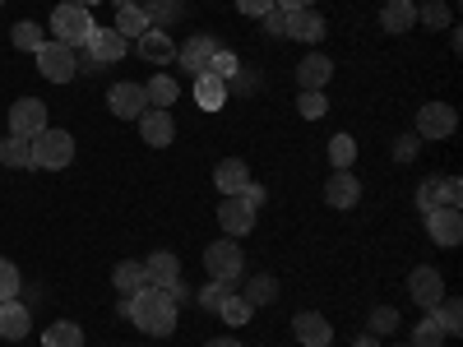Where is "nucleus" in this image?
I'll list each match as a JSON object with an SVG mask.
<instances>
[{
	"mask_svg": "<svg viewBox=\"0 0 463 347\" xmlns=\"http://www.w3.org/2000/svg\"><path fill=\"white\" fill-rule=\"evenodd\" d=\"M121 315L126 320H135L148 338H167V333H176V315H181V305L172 301V292H163V287H139L135 296H126L121 301Z\"/></svg>",
	"mask_w": 463,
	"mask_h": 347,
	"instance_id": "nucleus-1",
	"label": "nucleus"
},
{
	"mask_svg": "<svg viewBox=\"0 0 463 347\" xmlns=\"http://www.w3.org/2000/svg\"><path fill=\"white\" fill-rule=\"evenodd\" d=\"M74 163V135L70 130H43L33 139V167H43V172H65Z\"/></svg>",
	"mask_w": 463,
	"mask_h": 347,
	"instance_id": "nucleus-2",
	"label": "nucleus"
},
{
	"mask_svg": "<svg viewBox=\"0 0 463 347\" xmlns=\"http://www.w3.org/2000/svg\"><path fill=\"white\" fill-rule=\"evenodd\" d=\"M89 33H93V19H89L84 5H74V0H61V5L52 10V37H56V42H65V47L80 52V47L89 42Z\"/></svg>",
	"mask_w": 463,
	"mask_h": 347,
	"instance_id": "nucleus-3",
	"label": "nucleus"
},
{
	"mask_svg": "<svg viewBox=\"0 0 463 347\" xmlns=\"http://www.w3.org/2000/svg\"><path fill=\"white\" fill-rule=\"evenodd\" d=\"M33 61H37V70H43V80H52V84H70L74 74H80V61H74V47H65V42H43L33 52Z\"/></svg>",
	"mask_w": 463,
	"mask_h": 347,
	"instance_id": "nucleus-4",
	"label": "nucleus"
},
{
	"mask_svg": "<svg viewBox=\"0 0 463 347\" xmlns=\"http://www.w3.org/2000/svg\"><path fill=\"white\" fill-rule=\"evenodd\" d=\"M204 268H209L218 283H241V274H246V255H241V246L232 241V237H222V241H213V246L204 250Z\"/></svg>",
	"mask_w": 463,
	"mask_h": 347,
	"instance_id": "nucleus-5",
	"label": "nucleus"
},
{
	"mask_svg": "<svg viewBox=\"0 0 463 347\" xmlns=\"http://www.w3.org/2000/svg\"><path fill=\"white\" fill-rule=\"evenodd\" d=\"M463 204V181L458 176H427L417 185V209L431 213V209H458Z\"/></svg>",
	"mask_w": 463,
	"mask_h": 347,
	"instance_id": "nucleus-6",
	"label": "nucleus"
},
{
	"mask_svg": "<svg viewBox=\"0 0 463 347\" xmlns=\"http://www.w3.org/2000/svg\"><path fill=\"white\" fill-rule=\"evenodd\" d=\"M43 130H47V102H43V98H19V102H10V135L37 139Z\"/></svg>",
	"mask_w": 463,
	"mask_h": 347,
	"instance_id": "nucleus-7",
	"label": "nucleus"
},
{
	"mask_svg": "<svg viewBox=\"0 0 463 347\" xmlns=\"http://www.w3.org/2000/svg\"><path fill=\"white\" fill-rule=\"evenodd\" d=\"M458 130V111L449 102H427L417 111V139H449Z\"/></svg>",
	"mask_w": 463,
	"mask_h": 347,
	"instance_id": "nucleus-8",
	"label": "nucleus"
},
{
	"mask_svg": "<svg viewBox=\"0 0 463 347\" xmlns=\"http://www.w3.org/2000/svg\"><path fill=\"white\" fill-rule=\"evenodd\" d=\"M255 218H260V209H250L241 195H227V200L218 204V227L227 231L232 241H237V237H250V231H255Z\"/></svg>",
	"mask_w": 463,
	"mask_h": 347,
	"instance_id": "nucleus-9",
	"label": "nucleus"
},
{
	"mask_svg": "<svg viewBox=\"0 0 463 347\" xmlns=\"http://www.w3.org/2000/svg\"><path fill=\"white\" fill-rule=\"evenodd\" d=\"M421 222H427V237L445 250H454L463 241V213L458 209H431V213H421Z\"/></svg>",
	"mask_w": 463,
	"mask_h": 347,
	"instance_id": "nucleus-10",
	"label": "nucleus"
},
{
	"mask_svg": "<svg viewBox=\"0 0 463 347\" xmlns=\"http://www.w3.org/2000/svg\"><path fill=\"white\" fill-rule=\"evenodd\" d=\"M213 52H218V37L195 33V37H185V42L176 47V65H181L185 74H204L209 61H213Z\"/></svg>",
	"mask_w": 463,
	"mask_h": 347,
	"instance_id": "nucleus-11",
	"label": "nucleus"
},
{
	"mask_svg": "<svg viewBox=\"0 0 463 347\" xmlns=\"http://www.w3.org/2000/svg\"><path fill=\"white\" fill-rule=\"evenodd\" d=\"M84 52L98 61V65H116L126 52H130V42L116 28H102V23H93V33H89V42H84Z\"/></svg>",
	"mask_w": 463,
	"mask_h": 347,
	"instance_id": "nucleus-12",
	"label": "nucleus"
},
{
	"mask_svg": "<svg viewBox=\"0 0 463 347\" xmlns=\"http://www.w3.org/2000/svg\"><path fill=\"white\" fill-rule=\"evenodd\" d=\"M408 292H412V301L421 305V311H436V301L445 296V278L436 274V268L431 264H421V268H412V274H408Z\"/></svg>",
	"mask_w": 463,
	"mask_h": 347,
	"instance_id": "nucleus-13",
	"label": "nucleus"
},
{
	"mask_svg": "<svg viewBox=\"0 0 463 347\" xmlns=\"http://www.w3.org/2000/svg\"><path fill=\"white\" fill-rule=\"evenodd\" d=\"M325 204L329 209H357L362 204V176H353V172H334V176H325Z\"/></svg>",
	"mask_w": 463,
	"mask_h": 347,
	"instance_id": "nucleus-14",
	"label": "nucleus"
},
{
	"mask_svg": "<svg viewBox=\"0 0 463 347\" xmlns=\"http://www.w3.org/2000/svg\"><path fill=\"white\" fill-rule=\"evenodd\" d=\"M107 107H111V116H121V121H139V116L148 111L144 84H111V93H107Z\"/></svg>",
	"mask_w": 463,
	"mask_h": 347,
	"instance_id": "nucleus-15",
	"label": "nucleus"
},
{
	"mask_svg": "<svg viewBox=\"0 0 463 347\" xmlns=\"http://www.w3.org/2000/svg\"><path fill=\"white\" fill-rule=\"evenodd\" d=\"M139 135H144V144H148V148H167V144L176 139V121H172V111L148 107V111L139 116Z\"/></svg>",
	"mask_w": 463,
	"mask_h": 347,
	"instance_id": "nucleus-16",
	"label": "nucleus"
},
{
	"mask_svg": "<svg viewBox=\"0 0 463 347\" xmlns=\"http://www.w3.org/2000/svg\"><path fill=\"white\" fill-rule=\"evenodd\" d=\"M144 278H148V287H172L176 278H181V259L172 255V250H153L148 259H144Z\"/></svg>",
	"mask_w": 463,
	"mask_h": 347,
	"instance_id": "nucleus-17",
	"label": "nucleus"
},
{
	"mask_svg": "<svg viewBox=\"0 0 463 347\" xmlns=\"http://www.w3.org/2000/svg\"><path fill=\"white\" fill-rule=\"evenodd\" d=\"M325 33H329V23L320 10H288V37H297V42H320Z\"/></svg>",
	"mask_w": 463,
	"mask_h": 347,
	"instance_id": "nucleus-18",
	"label": "nucleus"
},
{
	"mask_svg": "<svg viewBox=\"0 0 463 347\" xmlns=\"http://www.w3.org/2000/svg\"><path fill=\"white\" fill-rule=\"evenodd\" d=\"M28 329H33V320H28V305L14 296V301H0V338H10V342H19V338H28Z\"/></svg>",
	"mask_w": 463,
	"mask_h": 347,
	"instance_id": "nucleus-19",
	"label": "nucleus"
},
{
	"mask_svg": "<svg viewBox=\"0 0 463 347\" xmlns=\"http://www.w3.org/2000/svg\"><path fill=\"white\" fill-rule=\"evenodd\" d=\"M292 333H297L306 347H320V342H329V338H334V324H329L320 311H301V315L292 320Z\"/></svg>",
	"mask_w": 463,
	"mask_h": 347,
	"instance_id": "nucleus-20",
	"label": "nucleus"
},
{
	"mask_svg": "<svg viewBox=\"0 0 463 347\" xmlns=\"http://www.w3.org/2000/svg\"><path fill=\"white\" fill-rule=\"evenodd\" d=\"M213 185L222 190V195H241V190L250 185V167H246L241 158H222V163L213 167Z\"/></svg>",
	"mask_w": 463,
	"mask_h": 347,
	"instance_id": "nucleus-21",
	"label": "nucleus"
},
{
	"mask_svg": "<svg viewBox=\"0 0 463 347\" xmlns=\"http://www.w3.org/2000/svg\"><path fill=\"white\" fill-rule=\"evenodd\" d=\"M139 61H148V65H167V61H176V42H172L163 28H148V33L139 37Z\"/></svg>",
	"mask_w": 463,
	"mask_h": 347,
	"instance_id": "nucleus-22",
	"label": "nucleus"
},
{
	"mask_svg": "<svg viewBox=\"0 0 463 347\" xmlns=\"http://www.w3.org/2000/svg\"><path fill=\"white\" fill-rule=\"evenodd\" d=\"M329 80H334V61L320 56V52H311V56L297 65V84H301V93H306V89H325Z\"/></svg>",
	"mask_w": 463,
	"mask_h": 347,
	"instance_id": "nucleus-23",
	"label": "nucleus"
},
{
	"mask_svg": "<svg viewBox=\"0 0 463 347\" xmlns=\"http://www.w3.org/2000/svg\"><path fill=\"white\" fill-rule=\"evenodd\" d=\"M195 102L204 111H222L227 107V80H218V74H195Z\"/></svg>",
	"mask_w": 463,
	"mask_h": 347,
	"instance_id": "nucleus-24",
	"label": "nucleus"
},
{
	"mask_svg": "<svg viewBox=\"0 0 463 347\" xmlns=\"http://www.w3.org/2000/svg\"><path fill=\"white\" fill-rule=\"evenodd\" d=\"M417 23V5L412 0H390V5L380 10V28L384 33H408Z\"/></svg>",
	"mask_w": 463,
	"mask_h": 347,
	"instance_id": "nucleus-25",
	"label": "nucleus"
},
{
	"mask_svg": "<svg viewBox=\"0 0 463 347\" xmlns=\"http://www.w3.org/2000/svg\"><path fill=\"white\" fill-rule=\"evenodd\" d=\"M144 19H148V28H172L181 14H185V0H144Z\"/></svg>",
	"mask_w": 463,
	"mask_h": 347,
	"instance_id": "nucleus-26",
	"label": "nucleus"
},
{
	"mask_svg": "<svg viewBox=\"0 0 463 347\" xmlns=\"http://www.w3.org/2000/svg\"><path fill=\"white\" fill-rule=\"evenodd\" d=\"M144 98H148V107H172V102H181V84L172 80V74H153V80L144 84Z\"/></svg>",
	"mask_w": 463,
	"mask_h": 347,
	"instance_id": "nucleus-27",
	"label": "nucleus"
},
{
	"mask_svg": "<svg viewBox=\"0 0 463 347\" xmlns=\"http://www.w3.org/2000/svg\"><path fill=\"white\" fill-rule=\"evenodd\" d=\"M0 167H33V139H24V135L0 139Z\"/></svg>",
	"mask_w": 463,
	"mask_h": 347,
	"instance_id": "nucleus-28",
	"label": "nucleus"
},
{
	"mask_svg": "<svg viewBox=\"0 0 463 347\" xmlns=\"http://www.w3.org/2000/svg\"><path fill=\"white\" fill-rule=\"evenodd\" d=\"M111 283H116V292H121V296H135L139 287H148L144 264L139 259H121V264H116V274H111Z\"/></svg>",
	"mask_w": 463,
	"mask_h": 347,
	"instance_id": "nucleus-29",
	"label": "nucleus"
},
{
	"mask_svg": "<svg viewBox=\"0 0 463 347\" xmlns=\"http://www.w3.org/2000/svg\"><path fill=\"white\" fill-rule=\"evenodd\" d=\"M431 320L445 329V338L463 333V301H458V296H440V301H436V311H431Z\"/></svg>",
	"mask_w": 463,
	"mask_h": 347,
	"instance_id": "nucleus-30",
	"label": "nucleus"
},
{
	"mask_svg": "<svg viewBox=\"0 0 463 347\" xmlns=\"http://www.w3.org/2000/svg\"><path fill=\"white\" fill-rule=\"evenodd\" d=\"M43 347H84V329L74 320H56V324H47Z\"/></svg>",
	"mask_w": 463,
	"mask_h": 347,
	"instance_id": "nucleus-31",
	"label": "nucleus"
},
{
	"mask_svg": "<svg viewBox=\"0 0 463 347\" xmlns=\"http://www.w3.org/2000/svg\"><path fill=\"white\" fill-rule=\"evenodd\" d=\"M116 33L126 37V42H139V37L148 33V19H144V10L139 5H126V10H116V23H111Z\"/></svg>",
	"mask_w": 463,
	"mask_h": 347,
	"instance_id": "nucleus-32",
	"label": "nucleus"
},
{
	"mask_svg": "<svg viewBox=\"0 0 463 347\" xmlns=\"http://www.w3.org/2000/svg\"><path fill=\"white\" fill-rule=\"evenodd\" d=\"M241 296H246L250 305H269V301H279V278H274V274H255V278L241 287Z\"/></svg>",
	"mask_w": 463,
	"mask_h": 347,
	"instance_id": "nucleus-33",
	"label": "nucleus"
},
{
	"mask_svg": "<svg viewBox=\"0 0 463 347\" xmlns=\"http://www.w3.org/2000/svg\"><path fill=\"white\" fill-rule=\"evenodd\" d=\"M250 311H255V305H250V301H246L241 292H227V301L218 305L213 315H218L222 324H250Z\"/></svg>",
	"mask_w": 463,
	"mask_h": 347,
	"instance_id": "nucleus-34",
	"label": "nucleus"
},
{
	"mask_svg": "<svg viewBox=\"0 0 463 347\" xmlns=\"http://www.w3.org/2000/svg\"><path fill=\"white\" fill-rule=\"evenodd\" d=\"M353 158H357V139H353V135H334V139H329V163H334V172H347V167H353Z\"/></svg>",
	"mask_w": 463,
	"mask_h": 347,
	"instance_id": "nucleus-35",
	"label": "nucleus"
},
{
	"mask_svg": "<svg viewBox=\"0 0 463 347\" xmlns=\"http://www.w3.org/2000/svg\"><path fill=\"white\" fill-rule=\"evenodd\" d=\"M10 42H14L19 52H37V47L47 42V37H43V28H37L33 19H19V23L10 28Z\"/></svg>",
	"mask_w": 463,
	"mask_h": 347,
	"instance_id": "nucleus-36",
	"label": "nucleus"
},
{
	"mask_svg": "<svg viewBox=\"0 0 463 347\" xmlns=\"http://www.w3.org/2000/svg\"><path fill=\"white\" fill-rule=\"evenodd\" d=\"M417 23H427V28H449L454 14H449L445 0H427V5H417Z\"/></svg>",
	"mask_w": 463,
	"mask_h": 347,
	"instance_id": "nucleus-37",
	"label": "nucleus"
},
{
	"mask_svg": "<svg viewBox=\"0 0 463 347\" xmlns=\"http://www.w3.org/2000/svg\"><path fill=\"white\" fill-rule=\"evenodd\" d=\"M408 347H445V329L427 315L417 329H412V338H408Z\"/></svg>",
	"mask_w": 463,
	"mask_h": 347,
	"instance_id": "nucleus-38",
	"label": "nucleus"
},
{
	"mask_svg": "<svg viewBox=\"0 0 463 347\" xmlns=\"http://www.w3.org/2000/svg\"><path fill=\"white\" fill-rule=\"evenodd\" d=\"M297 111L306 116V121H320V116L329 111V98H325V89H306V93L297 98Z\"/></svg>",
	"mask_w": 463,
	"mask_h": 347,
	"instance_id": "nucleus-39",
	"label": "nucleus"
},
{
	"mask_svg": "<svg viewBox=\"0 0 463 347\" xmlns=\"http://www.w3.org/2000/svg\"><path fill=\"white\" fill-rule=\"evenodd\" d=\"M366 324H371V333H375V338H384V333H394L403 320H399V311H394V305H375Z\"/></svg>",
	"mask_w": 463,
	"mask_h": 347,
	"instance_id": "nucleus-40",
	"label": "nucleus"
},
{
	"mask_svg": "<svg viewBox=\"0 0 463 347\" xmlns=\"http://www.w3.org/2000/svg\"><path fill=\"white\" fill-rule=\"evenodd\" d=\"M237 70H241V61L232 56L227 47H218V52H213V61H209V74H218V80H232Z\"/></svg>",
	"mask_w": 463,
	"mask_h": 347,
	"instance_id": "nucleus-41",
	"label": "nucleus"
},
{
	"mask_svg": "<svg viewBox=\"0 0 463 347\" xmlns=\"http://www.w3.org/2000/svg\"><path fill=\"white\" fill-rule=\"evenodd\" d=\"M14 296H19V268L0 259V301H14Z\"/></svg>",
	"mask_w": 463,
	"mask_h": 347,
	"instance_id": "nucleus-42",
	"label": "nucleus"
},
{
	"mask_svg": "<svg viewBox=\"0 0 463 347\" xmlns=\"http://www.w3.org/2000/svg\"><path fill=\"white\" fill-rule=\"evenodd\" d=\"M227 292H232V283H209V287H200V305H204V311H218V305L227 301Z\"/></svg>",
	"mask_w": 463,
	"mask_h": 347,
	"instance_id": "nucleus-43",
	"label": "nucleus"
},
{
	"mask_svg": "<svg viewBox=\"0 0 463 347\" xmlns=\"http://www.w3.org/2000/svg\"><path fill=\"white\" fill-rule=\"evenodd\" d=\"M264 33H274V37H288V10H279V5L269 10V14H264Z\"/></svg>",
	"mask_w": 463,
	"mask_h": 347,
	"instance_id": "nucleus-44",
	"label": "nucleus"
},
{
	"mask_svg": "<svg viewBox=\"0 0 463 347\" xmlns=\"http://www.w3.org/2000/svg\"><path fill=\"white\" fill-rule=\"evenodd\" d=\"M417 148H421V139H417V135H399L394 158H399V163H412V158H417Z\"/></svg>",
	"mask_w": 463,
	"mask_h": 347,
	"instance_id": "nucleus-45",
	"label": "nucleus"
},
{
	"mask_svg": "<svg viewBox=\"0 0 463 347\" xmlns=\"http://www.w3.org/2000/svg\"><path fill=\"white\" fill-rule=\"evenodd\" d=\"M237 10L250 14V19H264L269 10H274V0H237Z\"/></svg>",
	"mask_w": 463,
	"mask_h": 347,
	"instance_id": "nucleus-46",
	"label": "nucleus"
},
{
	"mask_svg": "<svg viewBox=\"0 0 463 347\" xmlns=\"http://www.w3.org/2000/svg\"><path fill=\"white\" fill-rule=\"evenodd\" d=\"M241 200H246L250 209H260V204H264V185H255V181H250V185L241 190Z\"/></svg>",
	"mask_w": 463,
	"mask_h": 347,
	"instance_id": "nucleus-47",
	"label": "nucleus"
},
{
	"mask_svg": "<svg viewBox=\"0 0 463 347\" xmlns=\"http://www.w3.org/2000/svg\"><path fill=\"white\" fill-rule=\"evenodd\" d=\"M279 10H316V0H274Z\"/></svg>",
	"mask_w": 463,
	"mask_h": 347,
	"instance_id": "nucleus-48",
	"label": "nucleus"
},
{
	"mask_svg": "<svg viewBox=\"0 0 463 347\" xmlns=\"http://www.w3.org/2000/svg\"><path fill=\"white\" fill-rule=\"evenodd\" d=\"M357 347H380V338L375 333H357Z\"/></svg>",
	"mask_w": 463,
	"mask_h": 347,
	"instance_id": "nucleus-49",
	"label": "nucleus"
},
{
	"mask_svg": "<svg viewBox=\"0 0 463 347\" xmlns=\"http://www.w3.org/2000/svg\"><path fill=\"white\" fill-rule=\"evenodd\" d=\"M204 347H241L237 338H213V342H204Z\"/></svg>",
	"mask_w": 463,
	"mask_h": 347,
	"instance_id": "nucleus-50",
	"label": "nucleus"
},
{
	"mask_svg": "<svg viewBox=\"0 0 463 347\" xmlns=\"http://www.w3.org/2000/svg\"><path fill=\"white\" fill-rule=\"evenodd\" d=\"M111 5H116V10H126V5H139V0H111Z\"/></svg>",
	"mask_w": 463,
	"mask_h": 347,
	"instance_id": "nucleus-51",
	"label": "nucleus"
},
{
	"mask_svg": "<svg viewBox=\"0 0 463 347\" xmlns=\"http://www.w3.org/2000/svg\"><path fill=\"white\" fill-rule=\"evenodd\" d=\"M74 5H84V10H93V5H98V0H74Z\"/></svg>",
	"mask_w": 463,
	"mask_h": 347,
	"instance_id": "nucleus-52",
	"label": "nucleus"
},
{
	"mask_svg": "<svg viewBox=\"0 0 463 347\" xmlns=\"http://www.w3.org/2000/svg\"><path fill=\"white\" fill-rule=\"evenodd\" d=\"M320 347H329V342H320Z\"/></svg>",
	"mask_w": 463,
	"mask_h": 347,
	"instance_id": "nucleus-53",
	"label": "nucleus"
},
{
	"mask_svg": "<svg viewBox=\"0 0 463 347\" xmlns=\"http://www.w3.org/2000/svg\"><path fill=\"white\" fill-rule=\"evenodd\" d=\"M399 347H408V342H399Z\"/></svg>",
	"mask_w": 463,
	"mask_h": 347,
	"instance_id": "nucleus-54",
	"label": "nucleus"
},
{
	"mask_svg": "<svg viewBox=\"0 0 463 347\" xmlns=\"http://www.w3.org/2000/svg\"><path fill=\"white\" fill-rule=\"evenodd\" d=\"M0 5H5V0H0Z\"/></svg>",
	"mask_w": 463,
	"mask_h": 347,
	"instance_id": "nucleus-55",
	"label": "nucleus"
}]
</instances>
